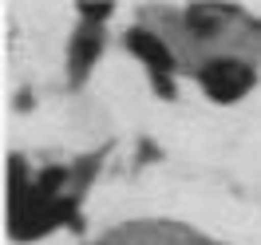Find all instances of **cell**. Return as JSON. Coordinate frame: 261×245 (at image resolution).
<instances>
[{
    "label": "cell",
    "mask_w": 261,
    "mask_h": 245,
    "mask_svg": "<svg viewBox=\"0 0 261 245\" xmlns=\"http://www.w3.org/2000/svg\"><path fill=\"white\" fill-rule=\"evenodd\" d=\"M202 87L210 91V99H222V103H233L242 99L249 87H253V71L238 60H218L202 71Z\"/></svg>",
    "instance_id": "1"
},
{
    "label": "cell",
    "mask_w": 261,
    "mask_h": 245,
    "mask_svg": "<svg viewBox=\"0 0 261 245\" xmlns=\"http://www.w3.org/2000/svg\"><path fill=\"white\" fill-rule=\"evenodd\" d=\"M75 44H80V48H75V71H83V67H87V64L99 56V40H95L91 32H83Z\"/></svg>",
    "instance_id": "3"
},
{
    "label": "cell",
    "mask_w": 261,
    "mask_h": 245,
    "mask_svg": "<svg viewBox=\"0 0 261 245\" xmlns=\"http://www.w3.org/2000/svg\"><path fill=\"white\" fill-rule=\"evenodd\" d=\"M127 44H130V51H135L139 60H147V64L154 67V75L170 67V51L163 48V40H154V36H147V32H130Z\"/></svg>",
    "instance_id": "2"
}]
</instances>
